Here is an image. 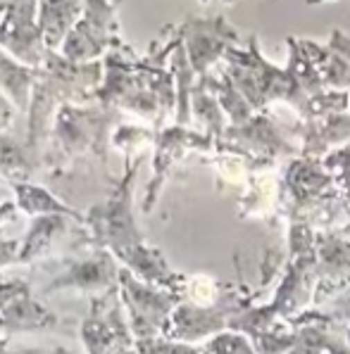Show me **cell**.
Listing matches in <instances>:
<instances>
[{
  "instance_id": "obj_1",
  "label": "cell",
  "mask_w": 350,
  "mask_h": 354,
  "mask_svg": "<svg viewBox=\"0 0 350 354\" xmlns=\"http://www.w3.org/2000/svg\"><path fill=\"white\" fill-rule=\"evenodd\" d=\"M224 74L255 112H267L274 102H286L298 112V117L305 114L310 95L300 88L288 67H277L262 55L258 36H250L245 48L236 46L224 55Z\"/></svg>"
},
{
  "instance_id": "obj_2",
  "label": "cell",
  "mask_w": 350,
  "mask_h": 354,
  "mask_svg": "<svg viewBox=\"0 0 350 354\" xmlns=\"http://www.w3.org/2000/svg\"><path fill=\"white\" fill-rule=\"evenodd\" d=\"M291 129L283 131L270 112H258L250 122L224 131L217 140V152L243 157L255 167V171H274L279 162L300 157V148L291 143Z\"/></svg>"
},
{
  "instance_id": "obj_3",
  "label": "cell",
  "mask_w": 350,
  "mask_h": 354,
  "mask_svg": "<svg viewBox=\"0 0 350 354\" xmlns=\"http://www.w3.org/2000/svg\"><path fill=\"white\" fill-rule=\"evenodd\" d=\"M315 261H317V295L315 307H329L333 299L350 290V238L341 228L333 231H320L315 245Z\"/></svg>"
},
{
  "instance_id": "obj_4",
  "label": "cell",
  "mask_w": 350,
  "mask_h": 354,
  "mask_svg": "<svg viewBox=\"0 0 350 354\" xmlns=\"http://www.w3.org/2000/svg\"><path fill=\"white\" fill-rule=\"evenodd\" d=\"M236 46L238 31L220 15L207 19H195L189 29V36H186L189 59L193 64V72L200 74V79L210 74V69L217 62H224V55Z\"/></svg>"
},
{
  "instance_id": "obj_5",
  "label": "cell",
  "mask_w": 350,
  "mask_h": 354,
  "mask_svg": "<svg viewBox=\"0 0 350 354\" xmlns=\"http://www.w3.org/2000/svg\"><path fill=\"white\" fill-rule=\"evenodd\" d=\"M291 136L298 140L300 157L324 160L329 152L350 145V112L300 119L291 127Z\"/></svg>"
},
{
  "instance_id": "obj_6",
  "label": "cell",
  "mask_w": 350,
  "mask_h": 354,
  "mask_svg": "<svg viewBox=\"0 0 350 354\" xmlns=\"http://www.w3.org/2000/svg\"><path fill=\"white\" fill-rule=\"evenodd\" d=\"M288 354H350L346 342V326L331 312L313 307L300 314L298 342Z\"/></svg>"
},
{
  "instance_id": "obj_7",
  "label": "cell",
  "mask_w": 350,
  "mask_h": 354,
  "mask_svg": "<svg viewBox=\"0 0 350 354\" xmlns=\"http://www.w3.org/2000/svg\"><path fill=\"white\" fill-rule=\"evenodd\" d=\"M320 81L324 91H350V36L333 29L322 50Z\"/></svg>"
},
{
  "instance_id": "obj_8",
  "label": "cell",
  "mask_w": 350,
  "mask_h": 354,
  "mask_svg": "<svg viewBox=\"0 0 350 354\" xmlns=\"http://www.w3.org/2000/svg\"><path fill=\"white\" fill-rule=\"evenodd\" d=\"M279 207V178L272 176V171H258L248 181V190L240 198V216H253L265 219L272 209Z\"/></svg>"
},
{
  "instance_id": "obj_9",
  "label": "cell",
  "mask_w": 350,
  "mask_h": 354,
  "mask_svg": "<svg viewBox=\"0 0 350 354\" xmlns=\"http://www.w3.org/2000/svg\"><path fill=\"white\" fill-rule=\"evenodd\" d=\"M205 354H258L253 340L243 333H236V330H227V333L212 337L203 345Z\"/></svg>"
},
{
  "instance_id": "obj_10",
  "label": "cell",
  "mask_w": 350,
  "mask_h": 354,
  "mask_svg": "<svg viewBox=\"0 0 350 354\" xmlns=\"http://www.w3.org/2000/svg\"><path fill=\"white\" fill-rule=\"evenodd\" d=\"M322 165L329 171L336 188L343 193V198L348 200L350 198V145L329 152V155L322 160Z\"/></svg>"
},
{
  "instance_id": "obj_11",
  "label": "cell",
  "mask_w": 350,
  "mask_h": 354,
  "mask_svg": "<svg viewBox=\"0 0 350 354\" xmlns=\"http://www.w3.org/2000/svg\"><path fill=\"white\" fill-rule=\"evenodd\" d=\"M350 309V290L348 292H343L338 299H333V302L329 304V312L333 314V317H338V314H343V312H348Z\"/></svg>"
},
{
  "instance_id": "obj_12",
  "label": "cell",
  "mask_w": 350,
  "mask_h": 354,
  "mask_svg": "<svg viewBox=\"0 0 350 354\" xmlns=\"http://www.w3.org/2000/svg\"><path fill=\"white\" fill-rule=\"evenodd\" d=\"M341 231L350 238V221H348V224H343V226H341Z\"/></svg>"
},
{
  "instance_id": "obj_13",
  "label": "cell",
  "mask_w": 350,
  "mask_h": 354,
  "mask_svg": "<svg viewBox=\"0 0 350 354\" xmlns=\"http://www.w3.org/2000/svg\"><path fill=\"white\" fill-rule=\"evenodd\" d=\"M346 342H348V347H350V324L346 326Z\"/></svg>"
},
{
  "instance_id": "obj_14",
  "label": "cell",
  "mask_w": 350,
  "mask_h": 354,
  "mask_svg": "<svg viewBox=\"0 0 350 354\" xmlns=\"http://www.w3.org/2000/svg\"><path fill=\"white\" fill-rule=\"evenodd\" d=\"M348 221H350V198H348Z\"/></svg>"
},
{
  "instance_id": "obj_15",
  "label": "cell",
  "mask_w": 350,
  "mask_h": 354,
  "mask_svg": "<svg viewBox=\"0 0 350 354\" xmlns=\"http://www.w3.org/2000/svg\"><path fill=\"white\" fill-rule=\"evenodd\" d=\"M348 95H350V91H348Z\"/></svg>"
}]
</instances>
